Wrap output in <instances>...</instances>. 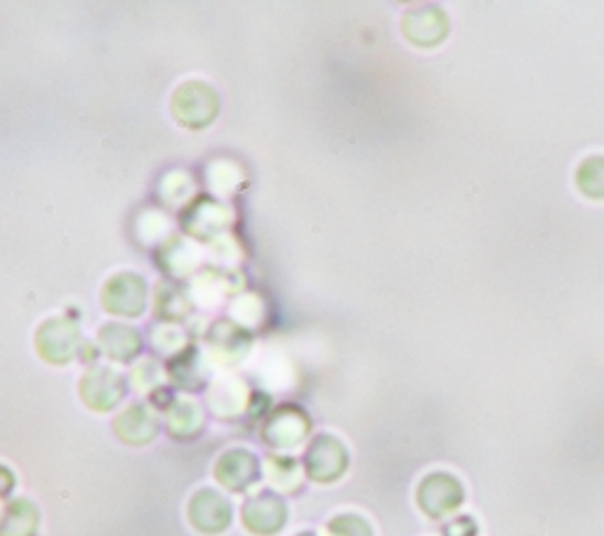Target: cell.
<instances>
[{"instance_id":"cell-16","label":"cell","mask_w":604,"mask_h":536,"mask_svg":"<svg viewBox=\"0 0 604 536\" xmlns=\"http://www.w3.org/2000/svg\"><path fill=\"white\" fill-rule=\"evenodd\" d=\"M12 484H14V478L10 471H6V468H0V496L8 494L12 490Z\"/></svg>"},{"instance_id":"cell-12","label":"cell","mask_w":604,"mask_h":536,"mask_svg":"<svg viewBox=\"0 0 604 536\" xmlns=\"http://www.w3.org/2000/svg\"><path fill=\"white\" fill-rule=\"evenodd\" d=\"M39 513L29 501H14L0 521V536H31L36 529Z\"/></svg>"},{"instance_id":"cell-14","label":"cell","mask_w":604,"mask_h":536,"mask_svg":"<svg viewBox=\"0 0 604 536\" xmlns=\"http://www.w3.org/2000/svg\"><path fill=\"white\" fill-rule=\"evenodd\" d=\"M328 536H371V527L357 515H343L328 525Z\"/></svg>"},{"instance_id":"cell-9","label":"cell","mask_w":604,"mask_h":536,"mask_svg":"<svg viewBox=\"0 0 604 536\" xmlns=\"http://www.w3.org/2000/svg\"><path fill=\"white\" fill-rule=\"evenodd\" d=\"M74 345H76V331L69 324L64 326L62 322H50L41 329L39 350L45 360L50 362L72 360Z\"/></svg>"},{"instance_id":"cell-5","label":"cell","mask_w":604,"mask_h":536,"mask_svg":"<svg viewBox=\"0 0 604 536\" xmlns=\"http://www.w3.org/2000/svg\"><path fill=\"white\" fill-rule=\"evenodd\" d=\"M287 523V508L272 494H260L244 506V525L258 536H270Z\"/></svg>"},{"instance_id":"cell-4","label":"cell","mask_w":604,"mask_h":536,"mask_svg":"<svg viewBox=\"0 0 604 536\" xmlns=\"http://www.w3.org/2000/svg\"><path fill=\"white\" fill-rule=\"evenodd\" d=\"M190 521L204 534H217L229 525L231 508L220 494H215L213 490H204L192 499Z\"/></svg>"},{"instance_id":"cell-3","label":"cell","mask_w":604,"mask_h":536,"mask_svg":"<svg viewBox=\"0 0 604 536\" xmlns=\"http://www.w3.org/2000/svg\"><path fill=\"white\" fill-rule=\"evenodd\" d=\"M80 395L95 411H109L126 395V383L111 368H97V372L83 378Z\"/></svg>"},{"instance_id":"cell-2","label":"cell","mask_w":604,"mask_h":536,"mask_svg":"<svg viewBox=\"0 0 604 536\" xmlns=\"http://www.w3.org/2000/svg\"><path fill=\"white\" fill-rule=\"evenodd\" d=\"M418 501H421V508L428 515L442 517L461 506L463 490L461 484L449 475H430L421 484V490H418Z\"/></svg>"},{"instance_id":"cell-17","label":"cell","mask_w":604,"mask_h":536,"mask_svg":"<svg viewBox=\"0 0 604 536\" xmlns=\"http://www.w3.org/2000/svg\"><path fill=\"white\" fill-rule=\"evenodd\" d=\"M298 536H314V534H310V532H305V534H298Z\"/></svg>"},{"instance_id":"cell-6","label":"cell","mask_w":604,"mask_h":536,"mask_svg":"<svg viewBox=\"0 0 604 536\" xmlns=\"http://www.w3.org/2000/svg\"><path fill=\"white\" fill-rule=\"evenodd\" d=\"M258 473H260L258 459L244 449L227 451L215 468L217 480H220L231 492H244L248 484H254L258 480Z\"/></svg>"},{"instance_id":"cell-10","label":"cell","mask_w":604,"mask_h":536,"mask_svg":"<svg viewBox=\"0 0 604 536\" xmlns=\"http://www.w3.org/2000/svg\"><path fill=\"white\" fill-rule=\"evenodd\" d=\"M116 432L130 444H144L157 435V421L144 407H130L119 421H116Z\"/></svg>"},{"instance_id":"cell-8","label":"cell","mask_w":604,"mask_h":536,"mask_svg":"<svg viewBox=\"0 0 604 536\" xmlns=\"http://www.w3.org/2000/svg\"><path fill=\"white\" fill-rule=\"evenodd\" d=\"M138 291H144V281H140L138 275H121L119 279H114L107 287L105 303L111 312H119L126 317H138L144 308V293L130 296Z\"/></svg>"},{"instance_id":"cell-1","label":"cell","mask_w":604,"mask_h":536,"mask_svg":"<svg viewBox=\"0 0 604 536\" xmlns=\"http://www.w3.org/2000/svg\"><path fill=\"white\" fill-rule=\"evenodd\" d=\"M308 473L316 482H331L338 480L347 465V451L345 447L324 435V438H316L314 444L308 451Z\"/></svg>"},{"instance_id":"cell-13","label":"cell","mask_w":604,"mask_h":536,"mask_svg":"<svg viewBox=\"0 0 604 536\" xmlns=\"http://www.w3.org/2000/svg\"><path fill=\"white\" fill-rule=\"evenodd\" d=\"M107 329L116 336V343L103 341L107 345V355L109 357H114V360H130L132 355H138L140 341L136 336V331L123 329V326H107Z\"/></svg>"},{"instance_id":"cell-7","label":"cell","mask_w":604,"mask_h":536,"mask_svg":"<svg viewBox=\"0 0 604 536\" xmlns=\"http://www.w3.org/2000/svg\"><path fill=\"white\" fill-rule=\"evenodd\" d=\"M196 83H187L175 93L173 107L177 121H184L190 128H204L217 111V99L211 93V88L204 93V97L196 103Z\"/></svg>"},{"instance_id":"cell-15","label":"cell","mask_w":604,"mask_h":536,"mask_svg":"<svg viewBox=\"0 0 604 536\" xmlns=\"http://www.w3.org/2000/svg\"><path fill=\"white\" fill-rule=\"evenodd\" d=\"M446 536H475V523L467 521V517H463V521H456L453 525H449L444 529Z\"/></svg>"},{"instance_id":"cell-11","label":"cell","mask_w":604,"mask_h":536,"mask_svg":"<svg viewBox=\"0 0 604 536\" xmlns=\"http://www.w3.org/2000/svg\"><path fill=\"white\" fill-rule=\"evenodd\" d=\"M308 432V424L298 411H283L267 428V442L279 447H291L302 440V435Z\"/></svg>"}]
</instances>
